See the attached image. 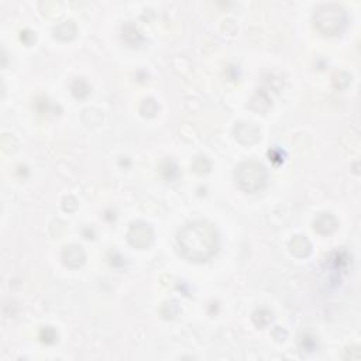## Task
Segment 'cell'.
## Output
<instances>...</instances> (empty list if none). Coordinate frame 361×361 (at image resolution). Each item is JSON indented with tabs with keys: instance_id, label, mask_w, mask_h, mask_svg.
<instances>
[{
	"instance_id": "cell-1",
	"label": "cell",
	"mask_w": 361,
	"mask_h": 361,
	"mask_svg": "<svg viewBox=\"0 0 361 361\" xmlns=\"http://www.w3.org/2000/svg\"><path fill=\"white\" fill-rule=\"evenodd\" d=\"M217 244L216 228L202 220L186 224L178 234L180 252L190 261H206L216 252Z\"/></svg>"
},
{
	"instance_id": "cell-2",
	"label": "cell",
	"mask_w": 361,
	"mask_h": 361,
	"mask_svg": "<svg viewBox=\"0 0 361 361\" xmlns=\"http://www.w3.org/2000/svg\"><path fill=\"white\" fill-rule=\"evenodd\" d=\"M235 179L241 189L247 192H255L262 188L267 179V172L262 165L257 162H244L235 171Z\"/></svg>"
},
{
	"instance_id": "cell-3",
	"label": "cell",
	"mask_w": 361,
	"mask_h": 361,
	"mask_svg": "<svg viewBox=\"0 0 361 361\" xmlns=\"http://www.w3.org/2000/svg\"><path fill=\"white\" fill-rule=\"evenodd\" d=\"M314 21L319 25L320 30L324 32L333 34L340 30V25L343 24V11L341 8L333 7V6H324L317 10V14H314Z\"/></svg>"
}]
</instances>
